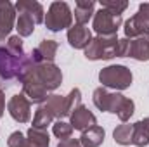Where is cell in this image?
I'll list each match as a JSON object with an SVG mask.
<instances>
[{
    "instance_id": "cell-1",
    "label": "cell",
    "mask_w": 149,
    "mask_h": 147,
    "mask_svg": "<svg viewBox=\"0 0 149 147\" xmlns=\"http://www.w3.org/2000/svg\"><path fill=\"white\" fill-rule=\"evenodd\" d=\"M23 85V94L33 104H43L50 92L57 90L63 83V71L54 62L31 64L19 78Z\"/></svg>"
},
{
    "instance_id": "cell-2",
    "label": "cell",
    "mask_w": 149,
    "mask_h": 147,
    "mask_svg": "<svg viewBox=\"0 0 149 147\" xmlns=\"http://www.w3.org/2000/svg\"><path fill=\"white\" fill-rule=\"evenodd\" d=\"M30 54L14 55L5 45H0V81L17 80L24 74V71L31 66Z\"/></svg>"
},
{
    "instance_id": "cell-3",
    "label": "cell",
    "mask_w": 149,
    "mask_h": 147,
    "mask_svg": "<svg viewBox=\"0 0 149 147\" xmlns=\"http://www.w3.org/2000/svg\"><path fill=\"white\" fill-rule=\"evenodd\" d=\"M99 81H101V87L104 88H113L116 92H121L130 88L134 81V74L130 68L123 64H111L99 71Z\"/></svg>"
},
{
    "instance_id": "cell-4",
    "label": "cell",
    "mask_w": 149,
    "mask_h": 147,
    "mask_svg": "<svg viewBox=\"0 0 149 147\" xmlns=\"http://www.w3.org/2000/svg\"><path fill=\"white\" fill-rule=\"evenodd\" d=\"M45 28L52 33L70 30L73 26V12L66 2H52L45 14Z\"/></svg>"
},
{
    "instance_id": "cell-5",
    "label": "cell",
    "mask_w": 149,
    "mask_h": 147,
    "mask_svg": "<svg viewBox=\"0 0 149 147\" xmlns=\"http://www.w3.org/2000/svg\"><path fill=\"white\" fill-rule=\"evenodd\" d=\"M118 50V35L113 37H97L92 38L90 45L83 50L88 61H109L116 57Z\"/></svg>"
},
{
    "instance_id": "cell-6",
    "label": "cell",
    "mask_w": 149,
    "mask_h": 147,
    "mask_svg": "<svg viewBox=\"0 0 149 147\" xmlns=\"http://www.w3.org/2000/svg\"><path fill=\"white\" fill-rule=\"evenodd\" d=\"M123 31H125V38L134 40L139 37H149V2H144L139 5L137 12L125 21L123 24Z\"/></svg>"
},
{
    "instance_id": "cell-7",
    "label": "cell",
    "mask_w": 149,
    "mask_h": 147,
    "mask_svg": "<svg viewBox=\"0 0 149 147\" xmlns=\"http://www.w3.org/2000/svg\"><path fill=\"white\" fill-rule=\"evenodd\" d=\"M121 24H123V17L121 16L113 14L111 10L101 7L94 14L92 28H94V31L99 37H113V35H118V30H120Z\"/></svg>"
},
{
    "instance_id": "cell-8",
    "label": "cell",
    "mask_w": 149,
    "mask_h": 147,
    "mask_svg": "<svg viewBox=\"0 0 149 147\" xmlns=\"http://www.w3.org/2000/svg\"><path fill=\"white\" fill-rule=\"evenodd\" d=\"M92 101H94V106L99 111L118 114V111L125 101V95L120 92H109L104 87H97L92 94Z\"/></svg>"
},
{
    "instance_id": "cell-9",
    "label": "cell",
    "mask_w": 149,
    "mask_h": 147,
    "mask_svg": "<svg viewBox=\"0 0 149 147\" xmlns=\"http://www.w3.org/2000/svg\"><path fill=\"white\" fill-rule=\"evenodd\" d=\"M7 111H9L10 118L21 125H24L31 119V102L28 101V97L24 94L12 95L7 102Z\"/></svg>"
},
{
    "instance_id": "cell-10",
    "label": "cell",
    "mask_w": 149,
    "mask_h": 147,
    "mask_svg": "<svg viewBox=\"0 0 149 147\" xmlns=\"http://www.w3.org/2000/svg\"><path fill=\"white\" fill-rule=\"evenodd\" d=\"M59 43L56 40H42L37 47L31 50L30 59L33 64H42V62H54L56 54H57Z\"/></svg>"
},
{
    "instance_id": "cell-11",
    "label": "cell",
    "mask_w": 149,
    "mask_h": 147,
    "mask_svg": "<svg viewBox=\"0 0 149 147\" xmlns=\"http://www.w3.org/2000/svg\"><path fill=\"white\" fill-rule=\"evenodd\" d=\"M16 24V7L9 0H0V42L10 37Z\"/></svg>"
},
{
    "instance_id": "cell-12",
    "label": "cell",
    "mask_w": 149,
    "mask_h": 147,
    "mask_svg": "<svg viewBox=\"0 0 149 147\" xmlns=\"http://www.w3.org/2000/svg\"><path fill=\"white\" fill-rule=\"evenodd\" d=\"M70 123L73 126V130H78V132H85L92 126L97 125V118L88 107H85L83 104L78 106L76 109L73 111V114L70 116Z\"/></svg>"
},
{
    "instance_id": "cell-13",
    "label": "cell",
    "mask_w": 149,
    "mask_h": 147,
    "mask_svg": "<svg viewBox=\"0 0 149 147\" xmlns=\"http://www.w3.org/2000/svg\"><path fill=\"white\" fill-rule=\"evenodd\" d=\"M92 31L83 24H73L68 30V43L76 50H85L92 42Z\"/></svg>"
},
{
    "instance_id": "cell-14",
    "label": "cell",
    "mask_w": 149,
    "mask_h": 147,
    "mask_svg": "<svg viewBox=\"0 0 149 147\" xmlns=\"http://www.w3.org/2000/svg\"><path fill=\"white\" fill-rule=\"evenodd\" d=\"M16 7V12L17 14H28L35 24H40L45 21V10H43V5L37 2V0H19L14 3Z\"/></svg>"
},
{
    "instance_id": "cell-15",
    "label": "cell",
    "mask_w": 149,
    "mask_h": 147,
    "mask_svg": "<svg viewBox=\"0 0 149 147\" xmlns=\"http://www.w3.org/2000/svg\"><path fill=\"white\" fill-rule=\"evenodd\" d=\"M94 9H95V2L94 0H76L74 3V21L76 24H87L92 17H94Z\"/></svg>"
},
{
    "instance_id": "cell-16",
    "label": "cell",
    "mask_w": 149,
    "mask_h": 147,
    "mask_svg": "<svg viewBox=\"0 0 149 147\" xmlns=\"http://www.w3.org/2000/svg\"><path fill=\"white\" fill-rule=\"evenodd\" d=\"M128 57H132L139 62L149 61V37H139L130 40Z\"/></svg>"
},
{
    "instance_id": "cell-17",
    "label": "cell",
    "mask_w": 149,
    "mask_h": 147,
    "mask_svg": "<svg viewBox=\"0 0 149 147\" xmlns=\"http://www.w3.org/2000/svg\"><path fill=\"white\" fill-rule=\"evenodd\" d=\"M104 137H106L104 128L99 126V125H95V126H92V128L81 132L80 144H81V147H99V146H102Z\"/></svg>"
},
{
    "instance_id": "cell-18",
    "label": "cell",
    "mask_w": 149,
    "mask_h": 147,
    "mask_svg": "<svg viewBox=\"0 0 149 147\" xmlns=\"http://www.w3.org/2000/svg\"><path fill=\"white\" fill-rule=\"evenodd\" d=\"M50 137L47 130H38V128H28L26 139H24V147H49Z\"/></svg>"
},
{
    "instance_id": "cell-19",
    "label": "cell",
    "mask_w": 149,
    "mask_h": 147,
    "mask_svg": "<svg viewBox=\"0 0 149 147\" xmlns=\"http://www.w3.org/2000/svg\"><path fill=\"white\" fill-rule=\"evenodd\" d=\"M64 102H66V97H64V95L52 94V95H49V99L43 102V107L49 111L50 116L57 121V119H63V118H64Z\"/></svg>"
},
{
    "instance_id": "cell-20",
    "label": "cell",
    "mask_w": 149,
    "mask_h": 147,
    "mask_svg": "<svg viewBox=\"0 0 149 147\" xmlns=\"http://www.w3.org/2000/svg\"><path fill=\"white\" fill-rule=\"evenodd\" d=\"M113 139L118 146H132V139H134V125L130 123H123L120 126L114 128L113 132Z\"/></svg>"
},
{
    "instance_id": "cell-21",
    "label": "cell",
    "mask_w": 149,
    "mask_h": 147,
    "mask_svg": "<svg viewBox=\"0 0 149 147\" xmlns=\"http://www.w3.org/2000/svg\"><path fill=\"white\" fill-rule=\"evenodd\" d=\"M35 26H37L35 21H33L28 14H19L17 19H16V30H17V35H19L21 38L33 35Z\"/></svg>"
},
{
    "instance_id": "cell-22",
    "label": "cell",
    "mask_w": 149,
    "mask_h": 147,
    "mask_svg": "<svg viewBox=\"0 0 149 147\" xmlns=\"http://www.w3.org/2000/svg\"><path fill=\"white\" fill-rule=\"evenodd\" d=\"M54 118L50 116V112L43 107V104L38 106V109L35 111V116H33V128L38 130H47L49 125H54Z\"/></svg>"
},
{
    "instance_id": "cell-23",
    "label": "cell",
    "mask_w": 149,
    "mask_h": 147,
    "mask_svg": "<svg viewBox=\"0 0 149 147\" xmlns=\"http://www.w3.org/2000/svg\"><path fill=\"white\" fill-rule=\"evenodd\" d=\"M132 144L137 147H146L149 146V130L144 126L142 119L134 123V139H132Z\"/></svg>"
},
{
    "instance_id": "cell-24",
    "label": "cell",
    "mask_w": 149,
    "mask_h": 147,
    "mask_svg": "<svg viewBox=\"0 0 149 147\" xmlns=\"http://www.w3.org/2000/svg\"><path fill=\"white\" fill-rule=\"evenodd\" d=\"M64 97H66V102H64V118H70L73 114V111L78 106H81V92H80V88H73Z\"/></svg>"
},
{
    "instance_id": "cell-25",
    "label": "cell",
    "mask_w": 149,
    "mask_h": 147,
    "mask_svg": "<svg viewBox=\"0 0 149 147\" xmlns=\"http://www.w3.org/2000/svg\"><path fill=\"white\" fill-rule=\"evenodd\" d=\"M52 133L59 139V142L61 140H66V139H71V135H73V126H71V123H68V121H64V119H57V121H54V125H52Z\"/></svg>"
},
{
    "instance_id": "cell-26",
    "label": "cell",
    "mask_w": 149,
    "mask_h": 147,
    "mask_svg": "<svg viewBox=\"0 0 149 147\" xmlns=\"http://www.w3.org/2000/svg\"><path fill=\"white\" fill-rule=\"evenodd\" d=\"M134 112H135V102L132 101V99H128V97H125V101H123V104H121V107L118 111V118H120V121L121 123H127L132 116H134Z\"/></svg>"
},
{
    "instance_id": "cell-27",
    "label": "cell",
    "mask_w": 149,
    "mask_h": 147,
    "mask_svg": "<svg viewBox=\"0 0 149 147\" xmlns=\"http://www.w3.org/2000/svg\"><path fill=\"white\" fill-rule=\"evenodd\" d=\"M101 7H102V9L111 10L113 14L121 16V14L127 10L128 2H125V0H101Z\"/></svg>"
},
{
    "instance_id": "cell-28",
    "label": "cell",
    "mask_w": 149,
    "mask_h": 147,
    "mask_svg": "<svg viewBox=\"0 0 149 147\" xmlns=\"http://www.w3.org/2000/svg\"><path fill=\"white\" fill-rule=\"evenodd\" d=\"M14 55H24V49H23V38L19 35H12V37L7 38V45H5Z\"/></svg>"
},
{
    "instance_id": "cell-29",
    "label": "cell",
    "mask_w": 149,
    "mask_h": 147,
    "mask_svg": "<svg viewBox=\"0 0 149 147\" xmlns=\"http://www.w3.org/2000/svg\"><path fill=\"white\" fill-rule=\"evenodd\" d=\"M24 139H26V135L23 133V132H12L10 135H9V139H7V146L9 147H24Z\"/></svg>"
},
{
    "instance_id": "cell-30",
    "label": "cell",
    "mask_w": 149,
    "mask_h": 147,
    "mask_svg": "<svg viewBox=\"0 0 149 147\" xmlns=\"http://www.w3.org/2000/svg\"><path fill=\"white\" fill-rule=\"evenodd\" d=\"M128 50H130V40H128V38H121V40H118L116 57H128Z\"/></svg>"
},
{
    "instance_id": "cell-31",
    "label": "cell",
    "mask_w": 149,
    "mask_h": 147,
    "mask_svg": "<svg viewBox=\"0 0 149 147\" xmlns=\"http://www.w3.org/2000/svg\"><path fill=\"white\" fill-rule=\"evenodd\" d=\"M57 147H81V144H80V139H66V140H61L59 144H57Z\"/></svg>"
},
{
    "instance_id": "cell-32",
    "label": "cell",
    "mask_w": 149,
    "mask_h": 147,
    "mask_svg": "<svg viewBox=\"0 0 149 147\" xmlns=\"http://www.w3.org/2000/svg\"><path fill=\"white\" fill-rule=\"evenodd\" d=\"M3 111H5V94L0 88V118L3 116Z\"/></svg>"
},
{
    "instance_id": "cell-33",
    "label": "cell",
    "mask_w": 149,
    "mask_h": 147,
    "mask_svg": "<svg viewBox=\"0 0 149 147\" xmlns=\"http://www.w3.org/2000/svg\"><path fill=\"white\" fill-rule=\"evenodd\" d=\"M142 123H144V126L149 130V118H144V119H142Z\"/></svg>"
}]
</instances>
